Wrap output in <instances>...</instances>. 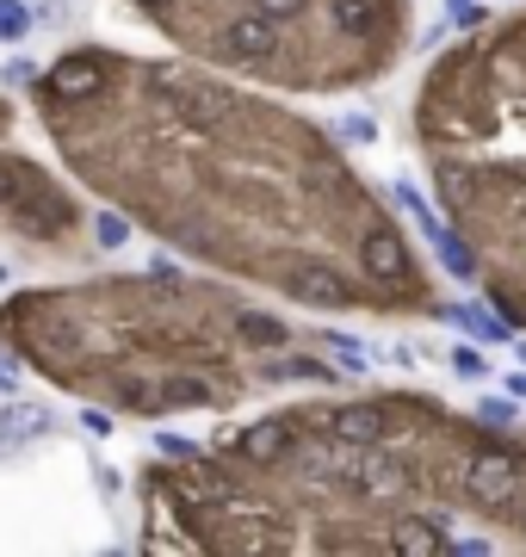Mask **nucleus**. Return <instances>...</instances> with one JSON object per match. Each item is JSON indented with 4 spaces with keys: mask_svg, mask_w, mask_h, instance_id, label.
<instances>
[{
    "mask_svg": "<svg viewBox=\"0 0 526 557\" xmlns=\"http://www.w3.org/2000/svg\"><path fill=\"white\" fill-rule=\"evenodd\" d=\"M32 106L82 193L204 273L310 317H459L347 143L261 81L180 50H62Z\"/></svg>",
    "mask_w": 526,
    "mask_h": 557,
    "instance_id": "f257e3e1",
    "label": "nucleus"
},
{
    "mask_svg": "<svg viewBox=\"0 0 526 557\" xmlns=\"http://www.w3.org/2000/svg\"><path fill=\"white\" fill-rule=\"evenodd\" d=\"M137 545L199 557H521L526 428L427 391H310L254 421L162 440Z\"/></svg>",
    "mask_w": 526,
    "mask_h": 557,
    "instance_id": "f03ea898",
    "label": "nucleus"
},
{
    "mask_svg": "<svg viewBox=\"0 0 526 557\" xmlns=\"http://www.w3.org/2000/svg\"><path fill=\"white\" fill-rule=\"evenodd\" d=\"M0 341L57 391L130 421L229 416L291 384H347L279 298L167 267L13 292L0 304Z\"/></svg>",
    "mask_w": 526,
    "mask_h": 557,
    "instance_id": "7ed1b4c3",
    "label": "nucleus"
},
{
    "mask_svg": "<svg viewBox=\"0 0 526 557\" xmlns=\"http://www.w3.org/2000/svg\"><path fill=\"white\" fill-rule=\"evenodd\" d=\"M415 149L471 285L526 322V7L477 20L427 62Z\"/></svg>",
    "mask_w": 526,
    "mask_h": 557,
    "instance_id": "20e7f679",
    "label": "nucleus"
},
{
    "mask_svg": "<svg viewBox=\"0 0 526 557\" xmlns=\"http://www.w3.org/2000/svg\"><path fill=\"white\" fill-rule=\"evenodd\" d=\"M142 25L223 75L291 100H335L403 69L415 0H167Z\"/></svg>",
    "mask_w": 526,
    "mask_h": 557,
    "instance_id": "39448f33",
    "label": "nucleus"
},
{
    "mask_svg": "<svg viewBox=\"0 0 526 557\" xmlns=\"http://www.w3.org/2000/svg\"><path fill=\"white\" fill-rule=\"evenodd\" d=\"M0 223L25 242V248H43V255H68L87 242V205L82 193L62 174H50L43 161H32L25 149L0 137Z\"/></svg>",
    "mask_w": 526,
    "mask_h": 557,
    "instance_id": "423d86ee",
    "label": "nucleus"
},
{
    "mask_svg": "<svg viewBox=\"0 0 526 557\" xmlns=\"http://www.w3.org/2000/svg\"><path fill=\"white\" fill-rule=\"evenodd\" d=\"M32 32V7H20V0H0V38L13 44Z\"/></svg>",
    "mask_w": 526,
    "mask_h": 557,
    "instance_id": "0eeeda50",
    "label": "nucleus"
},
{
    "mask_svg": "<svg viewBox=\"0 0 526 557\" xmlns=\"http://www.w3.org/2000/svg\"><path fill=\"white\" fill-rule=\"evenodd\" d=\"M452 366H459L465 379H484V354H471V347H459V354H452Z\"/></svg>",
    "mask_w": 526,
    "mask_h": 557,
    "instance_id": "6e6552de",
    "label": "nucleus"
},
{
    "mask_svg": "<svg viewBox=\"0 0 526 557\" xmlns=\"http://www.w3.org/2000/svg\"><path fill=\"white\" fill-rule=\"evenodd\" d=\"M124 7H130V13H137V20H149V13H155V7H167V0H124Z\"/></svg>",
    "mask_w": 526,
    "mask_h": 557,
    "instance_id": "1a4fd4ad",
    "label": "nucleus"
}]
</instances>
